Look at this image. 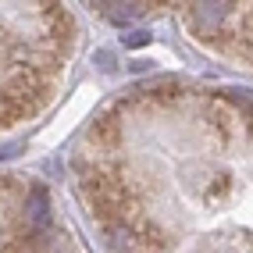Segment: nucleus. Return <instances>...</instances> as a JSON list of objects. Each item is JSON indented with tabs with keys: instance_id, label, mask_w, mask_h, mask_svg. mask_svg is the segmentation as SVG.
<instances>
[{
	"instance_id": "obj_1",
	"label": "nucleus",
	"mask_w": 253,
	"mask_h": 253,
	"mask_svg": "<svg viewBox=\"0 0 253 253\" xmlns=\"http://www.w3.org/2000/svg\"><path fill=\"white\" fill-rule=\"evenodd\" d=\"M178 18L253 72V4H185ZM72 168L111 253H253V86L125 93L82 136Z\"/></svg>"
}]
</instances>
